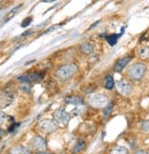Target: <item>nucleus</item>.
<instances>
[{"label": "nucleus", "instance_id": "f257e3e1", "mask_svg": "<svg viewBox=\"0 0 149 154\" xmlns=\"http://www.w3.org/2000/svg\"><path fill=\"white\" fill-rule=\"evenodd\" d=\"M78 71V66L75 63H68L60 66L56 71V76L61 81L71 79Z\"/></svg>", "mask_w": 149, "mask_h": 154}, {"label": "nucleus", "instance_id": "f03ea898", "mask_svg": "<svg viewBox=\"0 0 149 154\" xmlns=\"http://www.w3.org/2000/svg\"><path fill=\"white\" fill-rule=\"evenodd\" d=\"M87 103L93 108H103L108 105L109 98L103 94H91L88 96Z\"/></svg>", "mask_w": 149, "mask_h": 154}, {"label": "nucleus", "instance_id": "7ed1b4c3", "mask_svg": "<svg viewBox=\"0 0 149 154\" xmlns=\"http://www.w3.org/2000/svg\"><path fill=\"white\" fill-rule=\"evenodd\" d=\"M145 72H146L145 64H144L142 62H136L129 67L127 74L131 79H133L134 81H139L144 77Z\"/></svg>", "mask_w": 149, "mask_h": 154}, {"label": "nucleus", "instance_id": "20e7f679", "mask_svg": "<svg viewBox=\"0 0 149 154\" xmlns=\"http://www.w3.org/2000/svg\"><path fill=\"white\" fill-rule=\"evenodd\" d=\"M38 128L44 133H53L59 129V124L52 119H43L38 123Z\"/></svg>", "mask_w": 149, "mask_h": 154}, {"label": "nucleus", "instance_id": "39448f33", "mask_svg": "<svg viewBox=\"0 0 149 154\" xmlns=\"http://www.w3.org/2000/svg\"><path fill=\"white\" fill-rule=\"evenodd\" d=\"M53 118H54V120H55L58 124H60L61 126H66L70 121L71 116L69 113H67V112L63 109H57L54 111Z\"/></svg>", "mask_w": 149, "mask_h": 154}, {"label": "nucleus", "instance_id": "423d86ee", "mask_svg": "<svg viewBox=\"0 0 149 154\" xmlns=\"http://www.w3.org/2000/svg\"><path fill=\"white\" fill-rule=\"evenodd\" d=\"M30 147L37 151H43L47 148L46 141L40 136H36V137L32 138L30 139Z\"/></svg>", "mask_w": 149, "mask_h": 154}, {"label": "nucleus", "instance_id": "0eeeda50", "mask_svg": "<svg viewBox=\"0 0 149 154\" xmlns=\"http://www.w3.org/2000/svg\"><path fill=\"white\" fill-rule=\"evenodd\" d=\"M116 89L119 92V94H121L122 95H128L132 93L133 91V87L128 82H126L125 80H120L116 82Z\"/></svg>", "mask_w": 149, "mask_h": 154}, {"label": "nucleus", "instance_id": "6e6552de", "mask_svg": "<svg viewBox=\"0 0 149 154\" xmlns=\"http://www.w3.org/2000/svg\"><path fill=\"white\" fill-rule=\"evenodd\" d=\"M12 94L7 91H1L0 92V108H6L10 106L13 102Z\"/></svg>", "mask_w": 149, "mask_h": 154}, {"label": "nucleus", "instance_id": "1a4fd4ad", "mask_svg": "<svg viewBox=\"0 0 149 154\" xmlns=\"http://www.w3.org/2000/svg\"><path fill=\"white\" fill-rule=\"evenodd\" d=\"M130 61H131V57H130V56H126V57H125V58L120 59L115 63V65L114 66V71L116 72V73L122 72L125 69V67L130 62Z\"/></svg>", "mask_w": 149, "mask_h": 154}, {"label": "nucleus", "instance_id": "9d476101", "mask_svg": "<svg viewBox=\"0 0 149 154\" xmlns=\"http://www.w3.org/2000/svg\"><path fill=\"white\" fill-rule=\"evenodd\" d=\"M27 77L29 79V82L31 83V82H39L41 81L45 75V73L44 72H34V73H30L28 74H26Z\"/></svg>", "mask_w": 149, "mask_h": 154}, {"label": "nucleus", "instance_id": "9b49d317", "mask_svg": "<svg viewBox=\"0 0 149 154\" xmlns=\"http://www.w3.org/2000/svg\"><path fill=\"white\" fill-rule=\"evenodd\" d=\"M80 50L83 54L86 55H91L94 51V47L91 43L90 42H83L80 45Z\"/></svg>", "mask_w": 149, "mask_h": 154}, {"label": "nucleus", "instance_id": "f8f14e48", "mask_svg": "<svg viewBox=\"0 0 149 154\" xmlns=\"http://www.w3.org/2000/svg\"><path fill=\"white\" fill-rule=\"evenodd\" d=\"M65 103L75 106H80L83 103V100L80 96H68L65 98Z\"/></svg>", "mask_w": 149, "mask_h": 154}, {"label": "nucleus", "instance_id": "ddd939ff", "mask_svg": "<svg viewBox=\"0 0 149 154\" xmlns=\"http://www.w3.org/2000/svg\"><path fill=\"white\" fill-rule=\"evenodd\" d=\"M86 146V142L84 139H79V141L76 142L75 146L73 147L72 149V153L73 154H77V153H80V151H83L84 150Z\"/></svg>", "mask_w": 149, "mask_h": 154}, {"label": "nucleus", "instance_id": "4468645a", "mask_svg": "<svg viewBox=\"0 0 149 154\" xmlns=\"http://www.w3.org/2000/svg\"><path fill=\"white\" fill-rule=\"evenodd\" d=\"M123 32H124V29L122 30V32H121V34H119V35H117V34H111V35L106 36V37H105V39H106V40H107V42L109 43L111 46L115 45V44H116V42H117L118 38H119L121 35H123Z\"/></svg>", "mask_w": 149, "mask_h": 154}, {"label": "nucleus", "instance_id": "2eb2a0df", "mask_svg": "<svg viewBox=\"0 0 149 154\" xmlns=\"http://www.w3.org/2000/svg\"><path fill=\"white\" fill-rule=\"evenodd\" d=\"M10 154H30V150L23 146H16L10 151Z\"/></svg>", "mask_w": 149, "mask_h": 154}, {"label": "nucleus", "instance_id": "dca6fc26", "mask_svg": "<svg viewBox=\"0 0 149 154\" xmlns=\"http://www.w3.org/2000/svg\"><path fill=\"white\" fill-rule=\"evenodd\" d=\"M114 86V81L112 75H107L104 80V87L107 90H112Z\"/></svg>", "mask_w": 149, "mask_h": 154}, {"label": "nucleus", "instance_id": "f3484780", "mask_svg": "<svg viewBox=\"0 0 149 154\" xmlns=\"http://www.w3.org/2000/svg\"><path fill=\"white\" fill-rule=\"evenodd\" d=\"M138 55L139 57L143 60H146L149 58V46L142 47L138 51Z\"/></svg>", "mask_w": 149, "mask_h": 154}, {"label": "nucleus", "instance_id": "a211bd4d", "mask_svg": "<svg viewBox=\"0 0 149 154\" xmlns=\"http://www.w3.org/2000/svg\"><path fill=\"white\" fill-rule=\"evenodd\" d=\"M22 7V5H19V6H18V7H14L13 9H11L7 15H6V17H5V19H4V22H7L8 20H10L13 17H14L16 14L18 12V10H19V8Z\"/></svg>", "mask_w": 149, "mask_h": 154}, {"label": "nucleus", "instance_id": "6ab92c4d", "mask_svg": "<svg viewBox=\"0 0 149 154\" xmlns=\"http://www.w3.org/2000/svg\"><path fill=\"white\" fill-rule=\"evenodd\" d=\"M110 154H128V150L124 146H117L111 150Z\"/></svg>", "mask_w": 149, "mask_h": 154}, {"label": "nucleus", "instance_id": "aec40b11", "mask_svg": "<svg viewBox=\"0 0 149 154\" xmlns=\"http://www.w3.org/2000/svg\"><path fill=\"white\" fill-rule=\"evenodd\" d=\"M113 108H114V105H113V103L108 104V105L104 107V109H103V116H104L105 118L109 117V116H110V114L112 113Z\"/></svg>", "mask_w": 149, "mask_h": 154}, {"label": "nucleus", "instance_id": "412c9836", "mask_svg": "<svg viewBox=\"0 0 149 154\" xmlns=\"http://www.w3.org/2000/svg\"><path fill=\"white\" fill-rule=\"evenodd\" d=\"M7 120V114H5L3 111L0 110V126L1 125H4Z\"/></svg>", "mask_w": 149, "mask_h": 154}, {"label": "nucleus", "instance_id": "4be33fe9", "mask_svg": "<svg viewBox=\"0 0 149 154\" xmlns=\"http://www.w3.org/2000/svg\"><path fill=\"white\" fill-rule=\"evenodd\" d=\"M31 21H32V18H31V17L26 18V19L22 21V23H21V27H22V28H26V27L30 26V24L31 23Z\"/></svg>", "mask_w": 149, "mask_h": 154}, {"label": "nucleus", "instance_id": "5701e85b", "mask_svg": "<svg viewBox=\"0 0 149 154\" xmlns=\"http://www.w3.org/2000/svg\"><path fill=\"white\" fill-rule=\"evenodd\" d=\"M94 90H95V86H92V85H88L85 86V88L83 89L84 93H92Z\"/></svg>", "mask_w": 149, "mask_h": 154}, {"label": "nucleus", "instance_id": "b1692460", "mask_svg": "<svg viewBox=\"0 0 149 154\" xmlns=\"http://www.w3.org/2000/svg\"><path fill=\"white\" fill-rule=\"evenodd\" d=\"M20 126V124L19 123H13L10 127L8 128V130L10 131V132H12V131H14V130H16L18 127Z\"/></svg>", "mask_w": 149, "mask_h": 154}, {"label": "nucleus", "instance_id": "393cba45", "mask_svg": "<svg viewBox=\"0 0 149 154\" xmlns=\"http://www.w3.org/2000/svg\"><path fill=\"white\" fill-rule=\"evenodd\" d=\"M18 79V81L23 82V83H30L28 77H27V75H21V76H19Z\"/></svg>", "mask_w": 149, "mask_h": 154}, {"label": "nucleus", "instance_id": "a878e982", "mask_svg": "<svg viewBox=\"0 0 149 154\" xmlns=\"http://www.w3.org/2000/svg\"><path fill=\"white\" fill-rule=\"evenodd\" d=\"M59 28V25H55V26H53V27H51L50 29H49V30H47L44 33H48V32H50V31H54V30H56V29H58Z\"/></svg>", "mask_w": 149, "mask_h": 154}, {"label": "nucleus", "instance_id": "bb28decb", "mask_svg": "<svg viewBox=\"0 0 149 154\" xmlns=\"http://www.w3.org/2000/svg\"><path fill=\"white\" fill-rule=\"evenodd\" d=\"M143 129H144L145 130H147V129H149V122H148V121L144 122V124H143Z\"/></svg>", "mask_w": 149, "mask_h": 154}, {"label": "nucleus", "instance_id": "cd10ccee", "mask_svg": "<svg viewBox=\"0 0 149 154\" xmlns=\"http://www.w3.org/2000/svg\"><path fill=\"white\" fill-rule=\"evenodd\" d=\"M134 154H148L145 150H137V151H135Z\"/></svg>", "mask_w": 149, "mask_h": 154}, {"label": "nucleus", "instance_id": "c85d7f7f", "mask_svg": "<svg viewBox=\"0 0 149 154\" xmlns=\"http://www.w3.org/2000/svg\"><path fill=\"white\" fill-rule=\"evenodd\" d=\"M30 32H32V30H30V31H25L21 36L23 37V36H27V35H29V34H30Z\"/></svg>", "mask_w": 149, "mask_h": 154}, {"label": "nucleus", "instance_id": "c756f323", "mask_svg": "<svg viewBox=\"0 0 149 154\" xmlns=\"http://www.w3.org/2000/svg\"><path fill=\"white\" fill-rule=\"evenodd\" d=\"M5 134H6V132L3 130V129H1V128H0V136H1V137H3V136H5Z\"/></svg>", "mask_w": 149, "mask_h": 154}, {"label": "nucleus", "instance_id": "7c9ffc66", "mask_svg": "<svg viewBox=\"0 0 149 154\" xmlns=\"http://www.w3.org/2000/svg\"><path fill=\"white\" fill-rule=\"evenodd\" d=\"M99 22H100V21H97V22H95V23H94V24H92V25H91V26L90 27V29H89V30H91V29H93V28L95 27V26H96L97 24H99Z\"/></svg>", "mask_w": 149, "mask_h": 154}, {"label": "nucleus", "instance_id": "2f4dec72", "mask_svg": "<svg viewBox=\"0 0 149 154\" xmlns=\"http://www.w3.org/2000/svg\"><path fill=\"white\" fill-rule=\"evenodd\" d=\"M56 0H42V2H47V3H50V2H54Z\"/></svg>", "mask_w": 149, "mask_h": 154}, {"label": "nucleus", "instance_id": "473e14b6", "mask_svg": "<svg viewBox=\"0 0 149 154\" xmlns=\"http://www.w3.org/2000/svg\"><path fill=\"white\" fill-rule=\"evenodd\" d=\"M38 154H49L48 152H45V151H39Z\"/></svg>", "mask_w": 149, "mask_h": 154}]
</instances>
